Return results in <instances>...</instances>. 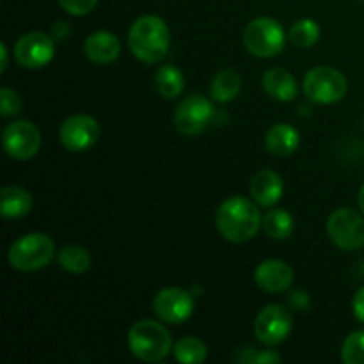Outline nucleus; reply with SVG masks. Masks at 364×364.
<instances>
[{"instance_id": "f257e3e1", "label": "nucleus", "mask_w": 364, "mask_h": 364, "mask_svg": "<svg viewBox=\"0 0 364 364\" xmlns=\"http://www.w3.org/2000/svg\"><path fill=\"white\" fill-rule=\"evenodd\" d=\"M256 205V201L252 203L240 196H233L220 203L215 215L219 233L233 244H244L256 237L263 219Z\"/></svg>"}, {"instance_id": "f03ea898", "label": "nucleus", "mask_w": 364, "mask_h": 364, "mask_svg": "<svg viewBox=\"0 0 364 364\" xmlns=\"http://www.w3.org/2000/svg\"><path fill=\"white\" fill-rule=\"evenodd\" d=\"M171 32L166 21L155 14L137 18L128 31V46L139 60L156 64L167 55Z\"/></svg>"}, {"instance_id": "7ed1b4c3", "label": "nucleus", "mask_w": 364, "mask_h": 364, "mask_svg": "<svg viewBox=\"0 0 364 364\" xmlns=\"http://www.w3.org/2000/svg\"><path fill=\"white\" fill-rule=\"evenodd\" d=\"M128 347L132 354L146 363L166 359L173 350V338L169 331L156 320H139L128 331Z\"/></svg>"}, {"instance_id": "20e7f679", "label": "nucleus", "mask_w": 364, "mask_h": 364, "mask_svg": "<svg viewBox=\"0 0 364 364\" xmlns=\"http://www.w3.org/2000/svg\"><path fill=\"white\" fill-rule=\"evenodd\" d=\"M55 256V244L45 233H28L11 244L7 259L14 270L36 272L52 263Z\"/></svg>"}, {"instance_id": "39448f33", "label": "nucleus", "mask_w": 364, "mask_h": 364, "mask_svg": "<svg viewBox=\"0 0 364 364\" xmlns=\"http://www.w3.org/2000/svg\"><path fill=\"white\" fill-rule=\"evenodd\" d=\"M284 31L281 23L274 18H255L247 23L244 31V45L251 55L259 59H270L279 55L284 50Z\"/></svg>"}, {"instance_id": "423d86ee", "label": "nucleus", "mask_w": 364, "mask_h": 364, "mask_svg": "<svg viewBox=\"0 0 364 364\" xmlns=\"http://www.w3.org/2000/svg\"><path fill=\"white\" fill-rule=\"evenodd\" d=\"M304 95L320 105H331L347 95V78L341 71L331 66H316L304 77Z\"/></svg>"}, {"instance_id": "0eeeda50", "label": "nucleus", "mask_w": 364, "mask_h": 364, "mask_svg": "<svg viewBox=\"0 0 364 364\" xmlns=\"http://www.w3.org/2000/svg\"><path fill=\"white\" fill-rule=\"evenodd\" d=\"M215 116L213 103L203 95H191L181 100L174 110V124L185 137L203 134Z\"/></svg>"}, {"instance_id": "6e6552de", "label": "nucleus", "mask_w": 364, "mask_h": 364, "mask_svg": "<svg viewBox=\"0 0 364 364\" xmlns=\"http://www.w3.org/2000/svg\"><path fill=\"white\" fill-rule=\"evenodd\" d=\"M327 235L341 251H358L364 245V219L352 208H340L327 220Z\"/></svg>"}, {"instance_id": "1a4fd4ad", "label": "nucleus", "mask_w": 364, "mask_h": 364, "mask_svg": "<svg viewBox=\"0 0 364 364\" xmlns=\"http://www.w3.org/2000/svg\"><path fill=\"white\" fill-rule=\"evenodd\" d=\"M294 320L290 311L281 304H269L255 320V336L267 347L279 345L290 336Z\"/></svg>"}, {"instance_id": "9d476101", "label": "nucleus", "mask_w": 364, "mask_h": 364, "mask_svg": "<svg viewBox=\"0 0 364 364\" xmlns=\"http://www.w3.org/2000/svg\"><path fill=\"white\" fill-rule=\"evenodd\" d=\"M2 144L7 155L14 160H28L41 148V134L38 127L27 119L14 121L6 127Z\"/></svg>"}, {"instance_id": "9b49d317", "label": "nucleus", "mask_w": 364, "mask_h": 364, "mask_svg": "<svg viewBox=\"0 0 364 364\" xmlns=\"http://www.w3.org/2000/svg\"><path fill=\"white\" fill-rule=\"evenodd\" d=\"M153 311L162 322L180 326L194 313V299L183 288H164L153 299Z\"/></svg>"}, {"instance_id": "f8f14e48", "label": "nucleus", "mask_w": 364, "mask_h": 364, "mask_svg": "<svg viewBox=\"0 0 364 364\" xmlns=\"http://www.w3.org/2000/svg\"><path fill=\"white\" fill-rule=\"evenodd\" d=\"M100 124L95 117L85 116V114H75L66 117L59 128V137L64 148L68 151L80 153L92 148L98 142Z\"/></svg>"}, {"instance_id": "ddd939ff", "label": "nucleus", "mask_w": 364, "mask_h": 364, "mask_svg": "<svg viewBox=\"0 0 364 364\" xmlns=\"http://www.w3.org/2000/svg\"><path fill=\"white\" fill-rule=\"evenodd\" d=\"M55 43L53 38L43 32H28L21 36L14 45V59L21 68L38 70L46 66L53 59Z\"/></svg>"}, {"instance_id": "4468645a", "label": "nucleus", "mask_w": 364, "mask_h": 364, "mask_svg": "<svg viewBox=\"0 0 364 364\" xmlns=\"http://www.w3.org/2000/svg\"><path fill=\"white\" fill-rule=\"evenodd\" d=\"M255 283L267 294H281L294 283V270L281 259H265L255 270Z\"/></svg>"}, {"instance_id": "2eb2a0df", "label": "nucleus", "mask_w": 364, "mask_h": 364, "mask_svg": "<svg viewBox=\"0 0 364 364\" xmlns=\"http://www.w3.org/2000/svg\"><path fill=\"white\" fill-rule=\"evenodd\" d=\"M84 53L92 64L107 66L112 64L121 53V43L116 34L107 31L92 32L84 43Z\"/></svg>"}, {"instance_id": "dca6fc26", "label": "nucleus", "mask_w": 364, "mask_h": 364, "mask_svg": "<svg viewBox=\"0 0 364 364\" xmlns=\"http://www.w3.org/2000/svg\"><path fill=\"white\" fill-rule=\"evenodd\" d=\"M283 180L274 171H259L251 181V196L259 206H270L277 205L283 196Z\"/></svg>"}, {"instance_id": "f3484780", "label": "nucleus", "mask_w": 364, "mask_h": 364, "mask_svg": "<svg viewBox=\"0 0 364 364\" xmlns=\"http://www.w3.org/2000/svg\"><path fill=\"white\" fill-rule=\"evenodd\" d=\"M301 144L299 130L291 124L277 123L267 132L265 148L274 156H288L295 151Z\"/></svg>"}, {"instance_id": "a211bd4d", "label": "nucleus", "mask_w": 364, "mask_h": 364, "mask_svg": "<svg viewBox=\"0 0 364 364\" xmlns=\"http://www.w3.org/2000/svg\"><path fill=\"white\" fill-rule=\"evenodd\" d=\"M263 89L269 96L279 102H291L297 96L295 77L284 68H270L263 75Z\"/></svg>"}, {"instance_id": "6ab92c4d", "label": "nucleus", "mask_w": 364, "mask_h": 364, "mask_svg": "<svg viewBox=\"0 0 364 364\" xmlns=\"http://www.w3.org/2000/svg\"><path fill=\"white\" fill-rule=\"evenodd\" d=\"M32 210V196L25 188L9 185L0 191V213L6 219H21Z\"/></svg>"}, {"instance_id": "aec40b11", "label": "nucleus", "mask_w": 364, "mask_h": 364, "mask_svg": "<svg viewBox=\"0 0 364 364\" xmlns=\"http://www.w3.org/2000/svg\"><path fill=\"white\" fill-rule=\"evenodd\" d=\"M155 89L162 98H178L185 89L183 73L173 64H164L155 73Z\"/></svg>"}, {"instance_id": "412c9836", "label": "nucleus", "mask_w": 364, "mask_h": 364, "mask_svg": "<svg viewBox=\"0 0 364 364\" xmlns=\"http://www.w3.org/2000/svg\"><path fill=\"white\" fill-rule=\"evenodd\" d=\"M242 89V78L237 71L224 70L213 77L210 95L217 103H230L238 96Z\"/></svg>"}, {"instance_id": "4be33fe9", "label": "nucleus", "mask_w": 364, "mask_h": 364, "mask_svg": "<svg viewBox=\"0 0 364 364\" xmlns=\"http://www.w3.org/2000/svg\"><path fill=\"white\" fill-rule=\"evenodd\" d=\"M262 228L274 240H287L294 233V219L287 210L274 208L263 215Z\"/></svg>"}, {"instance_id": "5701e85b", "label": "nucleus", "mask_w": 364, "mask_h": 364, "mask_svg": "<svg viewBox=\"0 0 364 364\" xmlns=\"http://www.w3.org/2000/svg\"><path fill=\"white\" fill-rule=\"evenodd\" d=\"M60 267L71 274H84L91 269V255L85 247L77 244L64 245L57 255Z\"/></svg>"}, {"instance_id": "b1692460", "label": "nucleus", "mask_w": 364, "mask_h": 364, "mask_svg": "<svg viewBox=\"0 0 364 364\" xmlns=\"http://www.w3.org/2000/svg\"><path fill=\"white\" fill-rule=\"evenodd\" d=\"M173 352L176 361L183 364L205 363L206 358H208V348H206V345L203 343L199 338L194 336L181 338V340L174 345Z\"/></svg>"}, {"instance_id": "393cba45", "label": "nucleus", "mask_w": 364, "mask_h": 364, "mask_svg": "<svg viewBox=\"0 0 364 364\" xmlns=\"http://www.w3.org/2000/svg\"><path fill=\"white\" fill-rule=\"evenodd\" d=\"M288 38H290L291 45L297 46V48H311L320 39V27L315 20L304 18V20H299L291 25Z\"/></svg>"}, {"instance_id": "a878e982", "label": "nucleus", "mask_w": 364, "mask_h": 364, "mask_svg": "<svg viewBox=\"0 0 364 364\" xmlns=\"http://www.w3.org/2000/svg\"><path fill=\"white\" fill-rule=\"evenodd\" d=\"M341 361L345 364H364V331H355L345 338Z\"/></svg>"}, {"instance_id": "bb28decb", "label": "nucleus", "mask_w": 364, "mask_h": 364, "mask_svg": "<svg viewBox=\"0 0 364 364\" xmlns=\"http://www.w3.org/2000/svg\"><path fill=\"white\" fill-rule=\"evenodd\" d=\"M21 110V100L16 95V91L9 87L0 89V114L4 117H13L20 114Z\"/></svg>"}, {"instance_id": "cd10ccee", "label": "nucleus", "mask_w": 364, "mask_h": 364, "mask_svg": "<svg viewBox=\"0 0 364 364\" xmlns=\"http://www.w3.org/2000/svg\"><path fill=\"white\" fill-rule=\"evenodd\" d=\"M57 2L66 13L73 14V16H84L95 9L98 0H57Z\"/></svg>"}, {"instance_id": "c85d7f7f", "label": "nucleus", "mask_w": 364, "mask_h": 364, "mask_svg": "<svg viewBox=\"0 0 364 364\" xmlns=\"http://www.w3.org/2000/svg\"><path fill=\"white\" fill-rule=\"evenodd\" d=\"M309 302H311V299H309V295L306 294L304 290L291 291V295H290L291 308L299 309V311H306V309L309 308Z\"/></svg>"}, {"instance_id": "c756f323", "label": "nucleus", "mask_w": 364, "mask_h": 364, "mask_svg": "<svg viewBox=\"0 0 364 364\" xmlns=\"http://www.w3.org/2000/svg\"><path fill=\"white\" fill-rule=\"evenodd\" d=\"M352 309H354L355 318L364 326V287L355 291L354 299H352Z\"/></svg>"}, {"instance_id": "7c9ffc66", "label": "nucleus", "mask_w": 364, "mask_h": 364, "mask_svg": "<svg viewBox=\"0 0 364 364\" xmlns=\"http://www.w3.org/2000/svg\"><path fill=\"white\" fill-rule=\"evenodd\" d=\"M281 355L276 354L272 350H262L256 352L255 359H252V364H270V363H279Z\"/></svg>"}, {"instance_id": "2f4dec72", "label": "nucleus", "mask_w": 364, "mask_h": 364, "mask_svg": "<svg viewBox=\"0 0 364 364\" xmlns=\"http://www.w3.org/2000/svg\"><path fill=\"white\" fill-rule=\"evenodd\" d=\"M0 55H2V64H0V71H6L7 70V48H6V45H0Z\"/></svg>"}, {"instance_id": "473e14b6", "label": "nucleus", "mask_w": 364, "mask_h": 364, "mask_svg": "<svg viewBox=\"0 0 364 364\" xmlns=\"http://www.w3.org/2000/svg\"><path fill=\"white\" fill-rule=\"evenodd\" d=\"M358 201H359V208H361V212L364 213V183H363L361 191H359V198H358Z\"/></svg>"}]
</instances>
